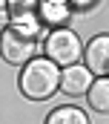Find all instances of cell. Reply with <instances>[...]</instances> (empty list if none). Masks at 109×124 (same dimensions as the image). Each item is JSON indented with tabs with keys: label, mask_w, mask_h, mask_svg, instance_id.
Wrapping results in <instances>:
<instances>
[{
	"label": "cell",
	"mask_w": 109,
	"mask_h": 124,
	"mask_svg": "<svg viewBox=\"0 0 109 124\" xmlns=\"http://www.w3.org/2000/svg\"><path fill=\"white\" fill-rule=\"evenodd\" d=\"M17 87H20V95L29 101H46L60 90V66H54L43 55H37L26 66H20Z\"/></svg>",
	"instance_id": "cell-1"
},
{
	"label": "cell",
	"mask_w": 109,
	"mask_h": 124,
	"mask_svg": "<svg viewBox=\"0 0 109 124\" xmlns=\"http://www.w3.org/2000/svg\"><path fill=\"white\" fill-rule=\"evenodd\" d=\"M43 124H89V118H86V113H83L81 107H75V104H60V107H54L52 113L46 116Z\"/></svg>",
	"instance_id": "cell-9"
},
{
	"label": "cell",
	"mask_w": 109,
	"mask_h": 124,
	"mask_svg": "<svg viewBox=\"0 0 109 124\" xmlns=\"http://www.w3.org/2000/svg\"><path fill=\"white\" fill-rule=\"evenodd\" d=\"M6 29H9V9L0 3V35H3Z\"/></svg>",
	"instance_id": "cell-11"
},
{
	"label": "cell",
	"mask_w": 109,
	"mask_h": 124,
	"mask_svg": "<svg viewBox=\"0 0 109 124\" xmlns=\"http://www.w3.org/2000/svg\"><path fill=\"white\" fill-rule=\"evenodd\" d=\"M83 98H86L89 110H95V113H109V75L95 78L92 87H89V93L83 95Z\"/></svg>",
	"instance_id": "cell-8"
},
{
	"label": "cell",
	"mask_w": 109,
	"mask_h": 124,
	"mask_svg": "<svg viewBox=\"0 0 109 124\" xmlns=\"http://www.w3.org/2000/svg\"><path fill=\"white\" fill-rule=\"evenodd\" d=\"M40 55V43L37 40H32V38H23V35H17V32L6 29L0 35V58L6 63H12V66H26L32 58H37Z\"/></svg>",
	"instance_id": "cell-3"
},
{
	"label": "cell",
	"mask_w": 109,
	"mask_h": 124,
	"mask_svg": "<svg viewBox=\"0 0 109 124\" xmlns=\"http://www.w3.org/2000/svg\"><path fill=\"white\" fill-rule=\"evenodd\" d=\"M37 17L43 29H63L72 17V6L66 0H37Z\"/></svg>",
	"instance_id": "cell-7"
},
{
	"label": "cell",
	"mask_w": 109,
	"mask_h": 124,
	"mask_svg": "<svg viewBox=\"0 0 109 124\" xmlns=\"http://www.w3.org/2000/svg\"><path fill=\"white\" fill-rule=\"evenodd\" d=\"M9 29L37 40V35L43 32L40 26V17H37V0H17L12 9H9Z\"/></svg>",
	"instance_id": "cell-4"
},
{
	"label": "cell",
	"mask_w": 109,
	"mask_h": 124,
	"mask_svg": "<svg viewBox=\"0 0 109 124\" xmlns=\"http://www.w3.org/2000/svg\"><path fill=\"white\" fill-rule=\"evenodd\" d=\"M81 63L95 75V78L109 75V32L95 35V38L83 46V61Z\"/></svg>",
	"instance_id": "cell-5"
},
{
	"label": "cell",
	"mask_w": 109,
	"mask_h": 124,
	"mask_svg": "<svg viewBox=\"0 0 109 124\" xmlns=\"http://www.w3.org/2000/svg\"><path fill=\"white\" fill-rule=\"evenodd\" d=\"M92 81H95V75L83 63H72V66H63L60 69V93L63 95H72V98L86 95L89 87H92Z\"/></svg>",
	"instance_id": "cell-6"
},
{
	"label": "cell",
	"mask_w": 109,
	"mask_h": 124,
	"mask_svg": "<svg viewBox=\"0 0 109 124\" xmlns=\"http://www.w3.org/2000/svg\"><path fill=\"white\" fill-rule=\"evenodd\" d=\"M40 55L49 58L54 66H72V63L83 61V43L78 38V32L63 26V29H49L43 43H40Z\"/></svg>",
	"instance_id": "cell-2"
},
{
	"label": "cell",
	"mask_w": 109,
	"mask_h": 124,
	"mask_svg": "<svg viewBox=\"0 0 109 124\" xmlns=\"http://www.w3.org/2000/svg\"><path fill=\"white\" fill-rule=\"evenodd\" d=\"M0 3H3V6H6V9H12V6H14V3H17V0H0Z\"/></svg>",
	"instance_id": "cell-12"
},
{
	"label": "cell",
	"mask_w": 109,
	"mask_h": 124,
	"mask_svg": "<svg viewBox=\"0 0 109 124\" xmlns=\"http://www.w3.org/2000/svg\"><path fill=\"white\" fill-rule=\"evenodd\" d=\"M72 9H81V12H86V9H92V6H98V0H66Z\"/></svg>",
	"instance_id": "cell-10"
}]
</instances>
